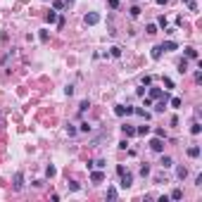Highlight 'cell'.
<instances>
[{
	"instance_id": "ffe728a7",
	"label": "cell",
	"mask_w": 202,
	"mask_h": 202,
	"mask_svg": "<svg viewBox=\"0 0 202 202\" xmlns=\"http://www.w3.org/2000/svg\"><path fill=\"white\" fill-rule=\"evenodd\" d=\"M178 72H181V74L188 72V60H181V62H178Z\"/></svg>"
},
{
	"instance_id": "8992f818",
	"label": "cell",
	"mask_w": 202,
	"mask_h": 202,
	"mask_svg": "<svg viewBox=\"0 0 202 202\" xmlns=\"http://www.w3.org/2000/svg\"><path fill=\"white\" fill-rule=\"evenodd\" d=\"M91 181L93 183H102V181H105V174H102L100 169H98V171H91Z\"/></svg>"
},
{
	"instance_id": "f1b7e54d",
	"label": "cell",
	"mask_w": 202,
	"mask_h": 202,
	"mask_svg": "<svg viewBox=\"0 0 202 202\" xmlns=\"http://www.w3.org/2000/svg\"><path fill=\"white\" fill-rule=\"evenodd\" d=\"M91 166H98V169H105V159H95V162H91Z\"/></svg>"
},
{
	"instance_id": "5bb4252c",
	"label": "cell",
	"mask_w": 202,
	"mask_h": 202,
	"mask_svg": "<svg viewBox=\"0 0 202 202\" xmlns=\"http://www.w3.org/2000/svg\"><path fill=\"white\" fill-rule=\"evenodd\" d=\"M185 57L188 60H197V50L195 48H185Z\"/></svg>"
},
{
	"instance_id": "83f0119b",
	"label": "cell",
	"mask_w": 202,
	"mask_h": 202,
	"mask_svg": "<svg viewBox=\"0 0 202 202\" xmlns=\"http://www.w3.org/2000/svg\"><path fill=\"white\" fill-rule=\"evenodd\" d=\"M88 107H91V102H88V100H83L81 105H79V112H81V114H83V112L88 110Z\"/></svg>"
},
{
	"instance_id": "7c38bea8",
	"label": "cell",
	"mask_w": 202,
	"mask_h": 202,
	"mask_svg": "<svg viewBox=\"0 0 202 202\" xmlns=\"http://www.w3.org/2000/svg\"><path fill=\"white\" fill-rule=\"evenodd\" d=\"M147 133H150V126H147V124H143V126L136 129V136H147Z\"/></svg>"
},
{
	"instance_id": "ba28073f",
	"label": "cell",
	"mask_w": 202,
	"mask_h": 202,
	"mask_svg": "<svg viewBox=\"0 0 202 202\" xmlns=\"http://www.w3.org/2000/svg\"><path fill=\"white\" fill-rule=\"evenodd\" d=\"M162 50H178V43L176 41H166V43H162Z\"/></svg>"
},
{
	"instance_id": "836d02e7",
	"label": "cell",
	"mask_w": 202,
	"mask_h": 202,
	"mask_svg": "<svg viewBox=\"0 0 202 202\" xmlns=\"http://www.w3.org/2000/svg\"><path fill=\"white\" fill-rule=\"evenodd\" d=\"M164 86H166V88H174V81H171V79H166V76H164Z\"/></svg>"
},
{
	"instance_id": "8fae6325",
	"label": "cell",
	"mask_w": 202,
	"mask_h": 202,
	"mask_svg": "<svg viewBox=\"0 0 202 202\" xmlns=\"http://www.w3.org/2000/svg\"><path fill=\"white\" fill-rule=\"evenodd\" d=\"M162 52H164V50H162V45H155L150 55H152V60H159V57H162Z\"/></svg>"
},
{
	"instance_id": "6da1fadb",
	"label": "cell",
	"mask_w": 202,
	"mask_h": 202,
	"mask_svg": "<svg viewBox=\"0 0 202 202\" xmlns=\"http://www.w3.org/2000/svg\"><path fill=\"white\" fill-rule=\"evenodd\" d=\"M119 178H121V183H119L121 188H131V183H133V176H131L126 169H124V171L119 174Z\"/></svg>"
},
{
	"instance_id": "8d00e7d4",
	"label": "cell",
	"mask_w": 202,
	"mask_h": 202,
	"mask_svg": "<svg viewBox=\"0 0 202 202\" xmlns=\"http://www.w3.org/2000/svg\"><path fill=\"white\" fill-rule=\"evenodd\" d=\"M166 2H169V0H157V5H166Z\"/></svg>"
},
{
	"instance_id": "3957f363",
	"label": "cell",
	"mask_w": 202,
	"mask_h": 202,
	"mask_svg": "<svg viewBox=\"0 0 202 202\" xmlns=\"http://www.w3.org/2000/svg\"><path fill=\"white\" fill-rule=\"evenodd\" d=\"M150 147H152V150H155V152H162V150H164V138H152V140H150Z\"/></svg>"
},
{
	"instance_id": "4fadbf2b",
	"label": "cell",
	"mask_w": 202,
	"mask_h": 202,
	"mask_svg": "<svg viewBox=\"0 0 202 202\" xmlns=\"http://www.w3.org/2000/svg\"><path fill=\"white\" fill-rule=\"evenodd\" d=\"M169 197H171V200H183V190H181V188H176V190H171Z\"/></svg>"
},
{
	"instance_id": "9a60e30c",
	"label": "cell",
	"mask_w": 202,
	"mask_h": 202,
	"mask_svg": "<svg viewBox=\"0 0 202 202\" xmlns=\"http://www.w3.org/2000/svg\"><path fill=\"white\" fill-rule=\"evenodd\" d=\"M169 105H171L174 110H178V107L183 105V100H181V98H169Z\"/></svg>"
},
{
	"instance_id": "d4e9b609",
	"label": "cell",
	"mask_w": 202,
	"mask_h": 202,
	"mask_svg": "<svg viewBox=\"0 0 202 202\" xmlns=\"http://www.w3.org/2000/svg\"><path fill=\"white\" fill-rule=\"evenodd\" d=\"M166 24H169V21H166V17H164V14H162V17L157 19V26H162V29H166Z\"/></svg>"
},
{
	"instance_id": "277c9868",
	"label": "cell",
	"mask_w": 202,
	"mask_h": 202,
	"mask_svg": "<svg viewBox=\"0 0 202 202\" xmlns=\"http://www.w3.org/2000/svg\"><path fill=\"white\" fill-rule=\"evenodd\" d=\"M114 114H117V117H129V114H133V107H124V105H117V107H114Z\"/></svg>"
},
{
	"instance_id": "2e32d148",
	"label": "cell",
	"mask_w": 202,
	"mask_h": 202,
	"mask_svg": "<svg viewBox=\"0 0 202 202\" xmlns=\"http://www.w3.org/2000/svg\"><path fill=\"white\" fill-rule=\"evenodd\" d=\"M159 164L164 166V169H169V166H174V159H171V157H162V162H159Z\"/></svg>"
},
{
	"instance_id": "74e56055",
	"label": "cell",
	"mask_w": 202,
	"mask_h": 202,
	"mask_svg": "<svg viewBox=\"0 0 202 202\" xmlns=\"http://www.w3.org/2000/svg\"><path fill=\"white\" fill-rule=\"evenodd\" d=\"M0 121H2V114H0Z\"/></svg>"
},
{
	"instance_id": "4316f807",
	"label": "cell",
	"mask_w": 202,
	"mask_h": 202,
	"mask_svg": "<svg viewBox=\"0 0 202 202\" xmlns=\"http://www.w3.org/2000/svg\"><path fill=\"white\" fill-rule=\"evenodd\" d=\"M38 38H41V41H43V43H48V38H50V33H48L45 29H43V31H41V33H38Z\"/></svg>"
},
{
	"instance_id": "1f68e13d",
	"label": "cell",
	"mask_w": 202,
	"mask_h": 202,
	"mask_svg": "<svg viewBox=\"0 0 202 202\" xmlns=\"http://www.w3.org/2000/svg\"><path fill=\"white\" fill-rule=\"evenodd\" d=\"M107 5H110L112 10H117V7H119V0H107Z\"/></svg>"
},
{
	"instance_id": "7a4b0ae2",
	"label": "cell",
	"mask_w": 202,
	"mask_h": 202,
	"mask_svg": "<svg viewBox=\"0 0 202 202\" xmlns=\"http://www.w3.org/2000/svg\"><path fill=\"white\" fill-rule=\"evenodd\" d=\"M83 21H86L88 26H95V24L100 21V14H98V12H88V14L83 17Z\"/></svg>"
},
{
	"instance_id": "f546056e",
	"label": "cell",
	"mask_w": 202,
	"mask_h": 202,
	"mask_svg": "<svg viewBox=\"0 0 202 202\" xmlns=\"http://www.w3.org/2000/svg\"><path fill=\"white\" fill-rule=\"evenodd\" d=\"M110 52H112V57H121V50H119L117 45H114V48H110Z\"/></svg>"
},
{
	"instance_id": "4dcf8cb0",
	"label": "cell",
	"mask_w": 202,
	"mask_h": 202,
	"mask_svg": "<svg viewBox=\"0 0 202 202\" xmlns=\"http://www.w3.org/2000/svg\"><path fill=\"white\" fill-rule=\"evenodd\" d=\"M140 174H143V176H150V166L143 164V166H140Z\"/></svg>"
},
{
	"instance_id": "d6986e66",
	"label": "cell",
	"mask_w": 202,
	"mask_h": 202,
	"mask_svg": "<svg viewBox=\"0 0 202 202\" xmlns=\"http://www.w3.org/2000/svg\"><path fill=\"white\" fill-rule=\"evenodd\" d=\"M55 174H57V169H55L52 164H48V169H45V176H48V178H52Z\"/></svg>"
},
{
	"instance_id": "30bf717a",
	"label": "cell",
	"mask_w": 202,
	"mask_h": 202,
	"mask_svg": "<svg viewBox=\"0 0 202 202\" xmlns=\"http://www.w3.org/2000/svg\"><path fill=\"white\" fill-rule=\"evenodd\" d=\"M45 21H48V24H55V21H57V12H55V10H50V12L45 14Z\"/></svg>"
},
{
	"instance_id": "484cf974",
	"label": "cell",
	"mask_w": 202,
	"mask_h": 202,
	"mask_svg": "<svg viewBox=\"0 0 202 202\" xmlns=\"http://www.w3.org/2000/svg\"><path fill=\"white\" fill-rule=\"evenodd\" d=\"M131 17H133V19L140 17V7H138V5H133V7H131Z\"/></svg>"
},
{
	"instance_id": "44dd1931",
	"label": "cell",
	"mask_w": 202,
	"mask_h": 202,
	"mask_svg": "<svg viewBox=\"0 0 202 202\" xmlns=\"http://www.w3.org/2000/svg\"><path fill=\"white\" fill-rule=\"evenodd\" d=\"M200 131H202V126L197 124V121H195L193 126H190V133H193V136H200Z\"/></svg>"
},
{
	"instance_id": "e0dca14e",
	"label": "cell",
	"mask_w": 202,
	"mask_h": 202,
	"mask_svg": "<svg viewBox=\"0 0 202 202\" xmlns=\"http://www.w3.org/2000/svg\"><path fill=\"white\" fill-rule=\"evenodd\" d=\"M176 176H178V178L183 181L185 176H188V169H185V166H178V169H176Z\"/></svg>"
},
{
	"instance_id": "7402d4cb",
	"label": "cell",
	"mask_w": 202,
	"mask_h": 202,
	"mask_svg": "<svg viewBox=\"0 0 202 202\" xmlns=\"http://www.w3.org/2000/svg\"><path fill=\"white\" fill-rule=\"evenodd\" d=\"M107 200H117V188H107Z\"/></svg>"
},
{
	"instance_id": "52a82bcc",
	"label": "cell",
	"mask_w": 202,
	"mask_h": 202,
	"mask_svg": "<svg viewBox=\"0 0 202 202\" xmlns=\"http://www.w3.org/2000/svg\"><path fill=\"white\" fill-rule=\"evenodd\" d=\"M166 93H162V88H150V98L152 100H159V98H164Z\"/></svg>"
},
{
	"instance_id": "ac0fdd59",
	"label": "cell",
	"mask_w": 202,
	"mask_h": 202,
	"mask_svg": "<svg viewBox=\"0 0 202 202\" xmlns=\"http://www.w3.org/2000/svg\"><path fill=\"white\" fill-rule=\"evenodd\" d=\"M188 157H200V147H197V145L188 147Z\"/></svg>"
},
{
	"instance_id": "f35d334b",
	"label": "cell",
	"mask_w": 202,
	"mask_h": 202,
	"mask_svg": "<svg viewBox=\"0 0 202 202\" xmlns=\"http://www.w3.org/2000/svg\"><path fill=\"white\" fill-rule=\"evenodd\" d=\"M183 2H188V0H183Z\"/></svg>"
},
{
	"instance_id": "9c48e42d",
	"label": "cell",
	"mask_w": 202,
	"mask_h": 202,
	"mask_svg": "<svg viewBox=\"0 0 202 202\" xmlns=\"http://www.w3.org/2000/svg\"><path fill=\"white\" fill-rule=\"evenodd\" d=\"M121 131H124V136H126V138H133V136H136V129L129 126V124H126V126H121Z\"/></svg>"
},
{
	"instance_id": "cb8c5ba5",
	"label": "cell",
	"mask_w": 202,
	"mask_h": 202,
	"mask_svg": "<svg viewBox=\"0 0 202 202\" xmlns=\"http://www.w3.org/2000/svg\"><path fill=\"white\" fill-rule=\"evenodd\" d=\"M52 7H55V10H64L67 5L62 2V0H52Z\"/></svg>"
},
{
	"instance_id": "d590c367",
	"label": "cell",
	"mask_w": 202,
	"mask_h": 202,
	"mask_svg": "<svg viewBox=\"0 0 202 202\" xmlns=\"http://www.w3.org/2000/svg\"><path fill=\"white\" fill-rule=\"evenodd\" d=\"M74 2H76V0H64V5H67V7H69V5H74Z\"/></svg>"
},
{
	"instance_id": "d6a6232c",
	"label": "cell",
	"mask_w": 202,
	"mask_h": 202,
	"mask_svg": "<svg viewBox=\"0 0 202 202\" xmlns=\"http://www.w3.org/2000/svg\"><path fill=\"white\" fill-rule=\"evenodd\" d=\"M79 131H83V133H88V131H91V126H88V124H86V121H83L81 126H79Z\"/></svg>"
},
{
	"instance_id": "5b68a950",
	"label": "cell",
	"mask_w": 202,
	"mask_h": 202,
	"mask_svg": "<svg viewBox=\"0 0 202 202\" xmlns=\"http://www.w3.org/2000/svg\"><path fill=\"white\" fill-rule=\"evenodd\" d=\"M21 188H24V174H21V171H17V174H14V190H21Z\"/></svg>"
},
{
	"instance_id": "e575fe53",
	"label": "cell",
	"mask_w": 202,
	"mask_h": 202,
	"mask_svg": "<svg viewBox=\"0 0 202 202\" xmlns=\"http://www.w3.org/2000/svg\"><path fill=\"white\" fill-rule=\"evenodd\" d=\"M67 133H69V136H76V129H74L72 124H69V126H67Z\"/></svg>"
},
{
	"instance_id": "603a6c76",
	"label": "cell",
	"mask_w": 202,
	"mask_h": 202,
	"mask_svg": "<svg viewBox=\"0 0 202 202\" xmlns=\"http://www.w3.org/2000/svg\"><path fill=\"white\" fill-rule=\"evenodd\" d=\"M145 31H147V36H155V33H157V26H155V24H147Z\"/></svg>"
}]
</instances>
